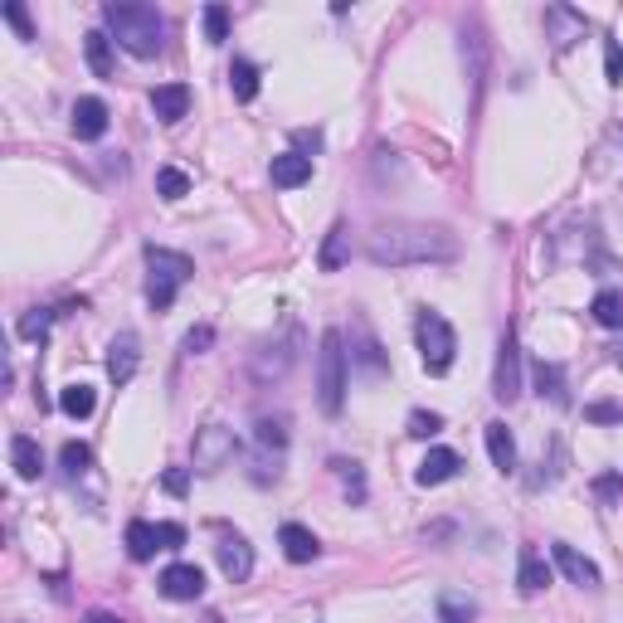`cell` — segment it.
Returning a JSON list of instances; mask_svg holds the SVG:
<instances>
[{"label": "cell", "mask_w": 623, "mask_h": 623, "mask_svg": "<svg viewBox=\"0 0 623 623\" xmlns=\"http://www.w3.org/2000/svg\"><path fill=\"white\" fill-rule=\"evenodd\" d=\"M375 268H409V263H448L458 258V239L439 224H385L366 244Z\"/></svg>", "instance_id": "cell-1"}, {"label": "cell", "mask_w": 623, "mask_h": 623, "mask_svg": "<svg viewBox=\"0 0 623 623\" xmlns=\"http://www.w3.org/2000/svg\"><path fill=\"white\" fill-rule=\"evenodd\" d=\"M103 25H108V35L117 39L127 54H137V59H156L161 44H166V20H161L156 5L108 0V5H103Z\"/></svg>", "instance_id": "cell-2"}, {"label": "cell", "mask_w": 623, "mask_h": 623, "mask_svg": "<svg viewBox=\"0 0 623 623\" xmlns=\"http://www.w3.org/2000/svg\"><path fill=\"white\" fill-rule=\"evenodd\" d=\"M317 404L322 414H341L346 404V336L336 327L322 331V351H317Z\"/></svg>", "instance_id": "cell-3"}, {"label": "cell", "mask_w": 623, "mask_h": 623, "mask_svg": "<svg viewBox=\"0 0 623 623\" xmlns=\"http://www.w3.org/2000/svg\"><path fill=\"white\" fill-rule=\"evenodd\" d=\"M414 341H419V361L429 375H448L453 370V356H458V336L448 327V317L434 312V307H424L419 317H414Z\"/></svg>", "instance_id": "cell-4"}, {"label": "cell", "mask_w": 623, "mask_h": 623, "mask_svg": "<svg viewBox=\"0 0 623 623\" xmlns=\"http://www.w3.org/2000/svg\"><path fill=\"white\" fill-rule=\"evenodd\" d=\"M147 268H151V278H147V302L156 307V312H166V307L176 302V293H181L185 283H190V273H195V263H190L185 254L156 249V244L147 249Z\"/></svg>", "instance_id": "cell-5"}, {"label": "cell", "mask_w": 623, "mask_h": 623, "mask_svg": "<svg viewBox=\"0 0 623 623\" xmlns=\"http://www.w3.org/2000/svg\"><path fill=\"white\" fill-rule=\"evenodd\" d=\"M239 458V439H234V429H224V424H205L200 434H195V443H190V473L200 477H215L224 473L229 463Z\"/></svg>", "instance_id": "cell-6"}, {"label": "cell", "mask_w": 623, "mask_h": 623, "mask_svg": "<svg viewBox=\"0 0 623 623\" xmlns=\"http://www.w3.org/2000/svg\"><path fill=\"white\" fill-rule=\"evenodd\" d=\"M176 546H185V531L176 521H161V526L132 521V526H127V555H132V560H151L156 550H176Z\"/></svg>", "instance_id": "cell-7"}, {"label": "cell", "mask_w": 623, "mask_h": 623, "mask_svg": "<svg viewBox=\"0 0 623 623\" xmlns=\"http://www.w3.org/2000/svg\"><path fill=\"white\" fill-rule=\"evenodd\" d=\"M492 395L502 404H512L521 395V351H516V336L507 331L502 346H497V380H492Z\"/></svg>", "instance_id": "cell-8"}, {"label": "cell", "mask_w": 623, "mask_h": 623, "mask_svg": "<svg viewBox=\"0 0 623 623\" xmlns=\"http://www.w3.org/2000/svg\"><path fill=\"white\" fill-rule=\"evenodd\" d=\"M215 555H220V570H224L229 585H244V580L254 575V546H249L244 536H229V531H224Z\"/></svg>", "instance_id": "cell-9"}, {"label": "cell", "mask_w": 623, "mask_h": 623, "mask_svg": "<svg viewBox=\"0 0 623 623\" xmlns=\"http://www.w3.org/2000/svg\"><path fill=\"white\" fill-rule=\"evenodd\" d=\"M161 594L166 599H176V604H195L200 594H205V575H200V565H171V570H161Z\"/></svg>", "instance_id": "cell-10"}, {"label": "cell", "mask_w": 623, "mask_h": 623, "mask_svg": "<svg viewBox=\"0 0 623 623\" xmlns=\"http://www.w3.org/2000/svg\"><path fill=\"white\" fill-rule=\"evenodd\" d=\"M585 15L580 10H570V5H550L546 10V39L555 49H570L575 39H585Z\"/></svg>", "instance_id": "cell-11"}, {"label": "cell", "mask_w": 623, "mask_h": 623, "mask_svg": "<svg viewBox=\"0 0 623 623\" xmlns=\"http://www.w3.org/2000/svg\"><path fill=\"white\" fill-rule=\"evenodd\" d=\"M550 555H555V565H560V575H565V580H575L580 589H599V565H594L589 555H580V550L565 546V541H555Z\"/></svg>", "instance_id": "cell-12"}, {"label": "cell", "mask_w": 623, "mask_h": 623, "mask_svg": "<svg viewBox=\"0 0 623 623\" xmlns=\"http://www.w3.org/2000/svg\"><path fill=\"white\" fill-rule=\"evenodd\" d=\"M351 366L370 370V375H385V370H390V361H385V351H380V341H375V331H370L366 322H356V331H351Z\"/></svg>", "instance_id": "cell-13"}, {"label": "cell", "mask_w": 623, "mask_h": 623, "mask_svg": "<svg viewBox=\"0 0 623 623\" xmlns=\"http://www.w3.org/2000/svg\"><path fill=\"white\" fill-rule=\"evenodd\" d=\"M108 132V103L103 98H78L74 103V137L78 142H98Z\"/></svg>", "instance_id": "cell-14"}, {"label": "cell", "mask_w": 623, "mask_h": 623, "mask_svg": "<svg viewBox=\"0 0 623 623\" xmlns=\"http://www.w3.org/2000/svg\"><path fill=\"white\" fill-rule=\"evenodd\" d=\"M268 176H273L278 190H297V185L312 181V156H302V151H283V156H273Z\"/></svg>", "instance_id": "cell-15"}, {"label": "cell", "mask_w": 623, "mask_h": 623, "mask_svg": "<svg viewBox=\"0 0 623 623\" xmlns=\"http://www.w3.org/2000/svg\"><path fill=\"white\" fill-rule=\"evenodd\" d=\"M137 361H142V351H137V336H132V331L112 336V346H108V375L117 380V385H127V380L137 375Z\"/></svg>", "instance_id": "cell-16"}, {"label": "cell", "mask_w": 623, "mask_h": 623, "mask_svg": "<svg viewBox=\"0 0 623 623\" xmlns=\"http://www.w3.org/2000/svg\"><path fill=\"white\" fill-rule=\"evenodd\" d=\"M278 546H283V555H288L293 565H312V560L322 555V541H317L307 526H297V521H288V526L278 531Z\"/></svg>", "instance_id": "cell-17"}, {"label": "cell", "mask_w": 623, "mask_h": 623, "mask_svg": "<svg viewBox=\"0 0 623 623\" xmlns=\"http://www.w3.org/2000/svg\"><path fill=\"white\" fill-rule=\"evenodd\" d=\"M151 112H156L161 122H181L185 112H190V88H185V83H161V88H151Z\"/></svg>", "instance_id": "cell-18"}, {"label": "cell", "mask_w": 623, "mask_h": 623, "mask_svg": "<svg viewBox=\"0 0 623 623\" xmlns=\"http://www.w3.org/2000/svg\"><path fill=\"white\" fill-rule=\"evenodd\" d=\"M458 468H463V458H458L453 448H429V458L419 463L414 482H419V487H439V482H448Z\"/></svg>", "instance_id": "cell-19"}, {"label": "cell", "mask_w": 623, "mask_h": 623, "mask_svg": "<svg viewBox=\"0 0 623 623\" xmlns=\"http://www.w3.org/2000/svg\"><path fill=\"white\" fill-rule=\"evenodd\" d=\"M516 585L521 594H541L550 585V565L541 560V550L536 546H521V565H516Z\"/></svg>", "instance_id": "cell-20"}, {"label": "cell", "mask_w": 623, "mask_h": 623, "mask_svg": "<svg viewBox=\"0 0 623 623\" xmlns=\"http://www.w3.org/2000/svg\"><path fill=\"white\" fill-rule=\"evenodd\" d=\"M487 453H492V468H497V473H516V439L502 419L487 424Z\"/></svg>", "instance_id": "cell-21"}, {"label": "cell", "mask_w": 623, "mask_h": 623, "mask_svg": "<svg viewBox=\"0 0 623 623\" xmlns=\"http://www.w3.org/2000/svg\"><path fill=\"white\" fill-rule=\"evenodd\" d=\"M10 458H15V473L25 477V482H35L44 473V453H39V443L30 434H15L10 439Z\"/></svg>", "instance_id": "cell-22"}, {"label": "cell", "mask_w": 623, "mask_h": 623, "mask_svg": "<svg viewBox=\"0 0 623 623\" xmlns=\"http://www.w3.org/2000/svg\"><path fill=\"white\" fill-rule=\"evenodd\" d=\"M477 619V604L468 594H458V589H443L439 594V623H473Z\"/></svg>", "instance_id": "cell-23"}, {"label": "cell", "mask_w": 623, "mask_h": 623, "mask_svg": "<svg viewBox=\"0 0 623 623\" xmlns=\"http://www.w3.org/2000/svg\"><path fill=\"white\" fill-rule=\"evenodd\" d=\"M83 54H88V69L98 78H112V39L103 30H93V35L83 39Z\"/></svg>", "instance_id": "cell-24"}, {"label": "cell", "mask_w": 623, "mask_h": 623, "mask_svg": "<svg viewBox=\"0 0 623 623\" xmlns=\"http://www.w3.org/2000/svg\"><path fill=\"white\" fill-rule=\"evenodd\" d=\"M59 409H64L69 419H88V414L98 409V395H93V385H69V390L59 395Z\"/></svg>", "instance_id": "cell-25"}, {"label": "cell", "mask_w": 623, "mask_h": 623, "mask_svg": "<svg viewBox=\"0 0 623 623\" xmlns=\"http://www.w3.org/2000/svg\"><path fill=\"white\" fill-rule=\"evenodd\" d=\"M229 88H234L239 103H254L258 98V69L249 64V59H234V69H229Z\"/></svg>", "instance_id": "cell-26"}, {"label": "cell", "mask_w": 623, "mask_h": 623, "mask_svg": "<svg viewBox=\"0 0 623 623\" xmlns=\"http://www.w3.org/2000/svg\"><path fill=\"white\" fill-rule=\"evenodd\" d=\"M589 312H594V322H599V327H609V331L623 327V297L614 293V288H604V293L594 297V307H589Z\"/></svg>", "instance_id": "cell-27"}, {"label": "cell", "mask_w": 623, "mask_h": 623, "mask_svg": "<svg viewBox=\"0 0 623 623\" xmlns=\"http://www.w3.org/2000/svg\"><path fill=\"white\" fill-rule=\"evenodd\" d=\"M346 224H331V234H327V244H322V273H336L341 263H346Z\"/></svg>", "instance_id": "cell-28"}, {"label": "cell", "mask_w": 623, "mask_h": 623, "mask_svg": "<svg viewBox=\"0 0 623 623\" xmlns=\"http://www.w3.org/2000/svg\"><path fill=\"white\" fill-rule=\"evenodd\" d=\"M536 385H541V400H555V404H570V395H565V375H560V366H536Z\"/></svg>", "instance_id": "cell-29"}, {"label": "cell", "mask_w": 623, "mask_h": 623, "mask_svg": "<svg viewBox=\"0 0 623 623\" xmlns=\"http://www.w3.org/2000/svg\"><path fill=\"white\" fill-rule=\"evenodd\" d=\"M156 190H161V200H181V195H190V176L176 171V166H161L156 171Z\"/></svg>", "instance_id": "cell-30"}, {"label": "cell", "mask_w": 623, "mask_h": 623, "mask_svg": "<svg viewBox=\"0 0 623 623\" xmlns=\"http://www.w3.org/2000/svg\"><path fill=\"white\" fill-rule=\"evenodd\" d=\"M59 458H64L69 477H83L88 468H93V448H88V443H64V453H59Z\"/></svg>", "instance_id": "cell-31"}, {"label": "cell", "mask_w": 623, "mask_h": 623, "mask_svg": "<svg viewBox=\"0 0 623 623\" xmlns=\"http://www.w3.org/2000/svg\"><path fill=\"white\" fill-rule=\"evenodd\" d=\"M258 443L283 453V448H288V424H283V419H258Z\"/></svg>", "instance_id": "cell-32"}, {"label": "cell", "mask_w": 623, "mask_h": 623, "mask_svg": "<svg viewBox=\"0 0 623 623\" xmlns=\"http://www.w3.org/2000/svg\"><path fill=\"white\" fill-rule=\"evenodd\" d=\"M205 39H210V44H224V39H229V10H224V5H210V10H205Z\"/></svg>", "instance_id": "cell-33"}, {"label": "cell", "mask_w": 623, "mask_h": 623, "mask_svg": "<svg viewBox=\"0 0 623 623\" xmlns=\"http://www.w3.org/2000/svg\"><path fill=\"white\" fill-rule=\"evenodd\" d=\"M585 419H589V424H623V404L594 400V404H585Z\"/></svg>", "instance_id": "cell-34"}, {"label": "cell", "mask_w": 623, "mask_h": 623, "mask_svg": "<svg viewBox=\"0 0 623 623\" xmlns=\"http://www.w3.org/2000/svg\"><path fill=\"white\" fill-rule=\"evenodd\" d=\"M439 429H443L439 414H429V409H414V414H409V434H414V439H434Z\"/></svg>", "instance_id": "cell-35"}, {"label": "cell", "mask_w": 623, "mask_h": 623, "mask_svg": "<svg viewBox=\"0 0 623 623\" xmlns=\"http://www.w3.org/2000/svg\"><path fill=\"white\" fill-rule=\"evenodd\" d=\"M604 78H609V83H623V44L619 39L604 44Z\"/></svg>", "instance_id": "cell-36"}, {"label": "cell", "mask_w": 623, "mask_h": 623, "mask_svg": "<svg viewBox=\"0 0 623 623\" xmlns=\"http://www.w3.org/2000/svg\"><path fill=\"white\" fill-rule=\"evenodd\" d=\"M594 497H599V502H619V497H623V477L619 473L594 477Z\"/></svg>", "instance_id": "cell-37"}, {"label": "cell", "mask_w": 623, "mask_h": 623, "mask_svg": "<svg viewBox=\"0 0 623 623\" xmlns=\"http://www.w3.org/2000/svg\"><path fill=\"white\" fill-rule=\"evenodd\" d=\"M0 15H5V20L15 25V35H20V39H35V25H30V15H25V5H15V0H10V5H5Z\"/></svg>", "instance_id": "cell-38"}, {"label": "cell", "mask_w": 623, "mask_h": 623, "mask_svg": "<svg viewBox=\"0 0 623 623\" xmlns=\"http://www.w3.org/2000/svg\"><path fill=\"white\" fill-rule=\"evenodd\" d=\"M210 346H215V327H195L185 336V351H190V356H200V351H210Z\"/></svg>", "instance_id": "cell-39"}, {"label": "cell", "mask_w": 623, "mask_h": 623, "mask_svg": "<svg viewBox=\"0 0 623 623\" xmlns=\"http://www.w3.org/2000/svg\"><path fill=\"white\" fill-rule=\"evenodd\" d=\"M44 331H49V312H30V317H20V336H30V341H35V336H44Z\"/></svg>", "instance_id": "cell-40"}, {"label": "cell", "mask_w": 623, "mask_h": 623, "mask_svg": "<svg viewBox=\"0 0 623 623\" xmlns=\"http://www.w3.org/2000/svg\"><path fill=\"white\" fill-rule=\"evenodd\" d=\"M161 487H166L171 497H185V487H190V468H171V473L161 477Z\"/></svg>", "instance_id": "cell-41"}, {"label": "cell", "mask_w": 623, "mask_h": 623, "mask_svg": "<svg viewBox=\"0 0 623 623\" xmlns=\"http://www.w3.org/2000/svg\"><path fill=\"white\" fill-rule=\"evenodd\" d=\"M83 623H122V619L108 614V609H93V614H83Z\"/></svg>", "instance_id": "cell-42"}, {"label": "cell", "mask_w": 623, "mask_h": 623, "mask_svg": "<svg viewBox=\"0 0 623 623\" xmlns=\"http://www.w3.org/2000/svg\"><path fill=\"white\" fill-rule=\"evenodd\" d=\"M205 623H224V619H220V614H210V619H205Z\"/></svg>", "instance_id": "cell-43"}]
</instances>
